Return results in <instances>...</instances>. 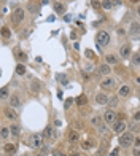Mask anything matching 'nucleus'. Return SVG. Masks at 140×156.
I'll use <instances>...</instances> for the list:
<instances>
[{
	"instance_id": "1",
	"label": "nucleus",
	"mask_w": 140,
	"mask_h": 156,
	"mask_svg": "<svg viewBox=\"0 0 140 156\" xmlns=\"http://www.w3.org/2000/svg\"><path fill=\"white\" fill-rule=\"evenodd\" d=\"M134 142H135V137H134V134L132 132H123L121 134V137H120V145L123 148H129L134 145Z\"/></svg>"
},
{
	"instance_id": "2",
	"label": "nucleus",
	"mask_w": 140,
	"mask_h": 156,
	"mask_svg": "<svg viewBox=\"0 0 140 156\" xmlns=\"http://www.w3.org/2000/svg\"><path fill=\"white\" fill-rule=\"evenodd\" d=\"M96 41H97V46H107L110 43V34L108 32H105V30H100V32H97L96 35Z\"/></svg>"
},
{
	"instance_id": "3",
	"label": "nucleus",
	"mask_w": 140,
	"mask_h": 156,
	"mask_svg": "<svg viewBox=\"0 0 140 156\" xmlns=\"http://www.w3.org/2000/svg\"><path fill=\"white\" fill-rule=\"evenodd\" d=\"M115 86H116V80L113 76H105L103 80L100 81V88L105 89V91H111Z\"/></svg>"
},
{
	"instance_id": "4",
	"label": "nucleus",
	"mask_w": 140,
	"mask_h": 156,
	"mask_svg": "<svg viewBox=\"0 0 140 156\" xmlns=\"http://www.w3.org/2000/svg\"><path fill=\"white\" fill-rule=\"evenodd\" d=\"M102 116H103V123H107V124H110V126H113V124L118 121V115H116V113L111 110V108L105 112Z\"/></svg>"
},
{
	"instance_id": "5",
	"label": "nucleus",
	"mask_w": 140,
	"mask_h": 156,
	"mask_svg": "<svg viewBox=\"0 0 140 156\" xmlns=\"http://www.w3.org/2000/svg\"><path fill=\"white\" fill-rule=\"evenodd\" d=\"M43 134H32L30 136V147L32 148H41L43 147Z\"/></svg>"
},
{
	"instance_id": "6",
	"label": "nucleus",
	"mask_w": 140,
	"mask_h": 156,
	"mask_svg": "<svg viewBox=\"0 0 140 156\" xmlns=\"http://www.w3.org/2000/svg\"><path fill=\"white\" fill-rule=\"evenodd\" d=\"M24 8H21V6H18V8H15L13 10V13H11V19H13V23L15 24H19L21 21H24Z\"/></svg>"
},
{
	"instance_id": "7",
	"label": "nucleus",
	"mask_w": 140,
	"mask_h": 156,
	"mask_svg": "<svg viewBox=\"0 0 140 156\" xmlns=\"http://www.w3.org/2000/svg\"><path fill=\"white\" fill-rule=\"evenodd\" d=\"M126 127H128V123L123 121V119H120V121H116V123L113 124V132H116V134H123V132L126 131Z\"/></svg>"
},
{
	"instance_id": "8",
	"label": "nucleus",
	"mask_w": 140,
	"mask_h": 156,
	"mask_svg": "<svg viewBox=\"0 0 140 156\" xmlns=\"http://www.w3.org/2000/svg\"><path fill=\"white\" fill-rule=\"evenodd\" d=\"M120 56L123 59H129L131 58V45L126 43V45H121L120 48Z\"/></svg>"
},
{
	"instance_id": "9",
	"label": "nucleus",
	"mask_w": 140,
	"mask_h": 156,
	"mask_svg": "<svg viewBox=\"0 0 140 156\" xmlns=\"http://www.w3.org/2000/svg\"><path fill=\"white\" fill-rule=\"evenodd\" d=\"M8 102H10V107L11 108H18L19 105H21V97L18 94H11L10 99H8Z\"/></svg>"
},
{
	"instance_id": "10",
	"label": "nucleus",
	"mask_w": 140,
	"mask_h": 156,
	"mask_svg": "<svg viewBox=\"0 0 140 156\" xmlns=\"http://www.w3.org/2000/svg\"><path fill=\"white\" fill-rule=\"evenodd\" d=\"M105 62H107L108 66H118L120 59H118V56H115V54H107L105 56Z\"/></svg>"
},
{
	"instance_id": "11",
	"label": "nucleus",
	"mask_w": 140,
	"mask_h": 156,
	"mask_svg": "<svg viewBox=\"0 0 140 156\" xmlns=\"http://www.w3.org/2000/svg\"><path fill=\"white\" fill-rule=\"evenodd\" d=\"M96 104H99V105H107V104H108V97L105 96L103 93L96 94Z\"/></svg>"
},
{
	"instance_id": "12",
	"label": "nucleus",
	"mask_w": 140,
	"mask_h": 156,
	"mask_svg": "<svg viewBox=\"0 0 140 156\" xmlns=\"http://www.w3.org/2000/svg\"><path fill=\"white\" fill-rule=\"evenodd\" d=\"M129 94H131V86H128V84H123L120 91H118V96L120 97H129Z\"/></svg>"
},
{
	"instance_id": "13",
	"label": "nucleus",
	"mask_w": 140,
	"mask_h": 156,
	"mask_svg": "<svg viewBox=\"0 0 140 156\" xmlns=\"http://www.w3.org/2000/svg\"><path fill=\"white\" fill-rule=\"evenodd\" d=\"M102 121H103V116H100V115H94V116H91V124L96 126V127H99V126L102 124Z\"/></svg>"
},
{
	"instance_id": "14",
	"label": "nucleus",
	"mask_w": 140,
	"mask_h": 156,
	"mask_svg": "<svg viewBox=\"0 0 140 156\" xmlns=\"http://www.w3.org/2000/svg\"><path fill=\"white\" fill-rule=\"evenodd\" d=\"M78 140H80V136H78V132H76V131H70L68 132V142H70V144H76Z\"/></svg>"
},
{
	"instance_id": "15",
	"label": "nucleus",
	"mask_w": 140,
	"mask_h": 156,
	"mask_svg": "<svg viewBox=\"0 0 140 156\" xmlns=\"http://www.w3.org/2000/svg\"><path fill=\"white\" fill-rule=\"evenodd\" d=\"M54 11L58 13V15H62V13L65 11V5L62 2H54Z\"/></svg>"
},
{
	"instance_id": "16",
	"label": "nucleus",
	"mask_w": 140,
	"mask_h": 156,
	"mask_svg": "<svg viewBox=\"0 0 140 156\" xmlns=\"http://www.w3.org/2000/svg\"><path fill=\"white\" fill-rule=\"evenodd\" d=\"M5 151L8 153V154L16 153V145H15V144H11V142H8V144H5Z\"/></svg>"
},
{
	"instance_id": "17",
	"label": "nucleus",
	"mask_w": 140,
	"mask_h": 156,
	"mask_svg": "<svg viewBox=\"0 0 140 156\" xmlns=\"http://www.w3.org/2000/svg\"><path fill=\"white\" fill-rule=\"evenodd\" d=\"M5 116L8 118V119H16V118H18V113H16L15 110H11V107H10V108L5 110Z\"/></svg>"
},
{
	"instance_id": "18",
	"label": "nucleus",
	"mask_w": 140,
	"mask_h": 156,
	"mask_svg": "<svg viewBox=\"0 0 140 156\" xmlns=\"http://www.w3.org/2000/svg\"><path fill=\"white\" fill-rule=\"evenodd\" d=\"M16 75H19V76L26 75V66H24L23 62H19L18 66H16Z\"/></svg>"
},
{
	"instance_id": "19",
	"label": "nucleus",
	"mask_w": 140,
	"mask_h": 156,
	"mask_svg": "<svg viewBox=\"0 0 140 156\" xmlns=\"http://www.w3.org/2000/svg\"><path fill=\"white\" fill-rule=\"evenodd\" d=\"M45 136H46L48 139H50V140H53V139L58 137V136H56V132H54L53 127H46V129H45Z\"/></svg>"
},
{
	"instance_id": "20",
	"label": "nucleus",
	"mask_w": 140,
	"mask_h": 156,
	"mask_svg": "<svg viewBox=\"0 0 140 156\" xmlns=\"http://www.w3.org/2000/svg\"><path fill=\"white\" fill-rule=\"evenodd\" d=\"M10 134H11L10 127H2V131H0V137H2V140H6Z\"/></svg>"
},
{
	"instance_id": "21",
	"label": "nucleus",
	"mask_w": 140,
	"mask_h": 156,
	"mask_svg": "<svg viewBox=\"0 0 140 156\" xmlns=\"http://www.w3.org/2000/svg\"><path fill=\"white\" fill-rule=\"evenodd\" d=\"M110 70H111V69H110L108 64H103V66L99 67V73H100V75H108V73H110Z\"/></svg>"
},
{
	"instance_id": "22",
	"label": "nucleus",
	"mask_w": 140,
	"mask_h": 156,
	"mask_svg": "<svg viewBox=\"0 0 140 156\" xmlns=\"http://www.w3.org/2000/svg\"><path fill=\"white\" fill-rule=\"evenodd\" d=\"M10 131H11V136H15V137H19V136H21V129H19L18 124H13V126L10 127Z\"/></svg>"
},
{
	"instance_id": "23",
	"label": "nucleus",
	"mask_w": 140,
	"mask_h": 156,
	"mask_svg": "<svg viewBox=\"0 0 140 156\" xmlns=\"http://www.w3.org/2000/svg\"><path fill=\"white\" fill-rule=\"evenodd\" d=\"M137 32H140V24H138V23H132V24H131V29H129V34L135 35Z\"/></svg>"
},
{
	"instance_id": "24",
	"label": "nucleus",
	"mask_w": 140,
	"mask_h": 156,
	"mask_svg": "<svg viewBox=\"0 0 140 156\" xmlns=\"http://www.w3.org/2000/svg\"><path fill=\"white\" fill-rule=\"evenodd\" d=\"M16 58H18L21 62H26V61H27V54L23 53L21 49H16Z\"/></svg>"
},
{
	"instance_id": "25",
	"label": "nucleus",
	"mask_w": 140,
	"mask_h": 156,
	"mask_svg": "<svg viewBox=\"0 0 140 156\" xmlns=\"http://www.w3.org/2000/svg\"><path fill=\"white\" fill-rule=\"evenodd\" d=\"M102 8L103 10H111L113 8V2H111V0H102Z\"/></svg>"
},
{
	"instance_id": "26",
	"label": "nucleus",
	"mask_w": 140,
	"mask_h": 156,
	"mask_svg": "<svg viewBox=\"0 0 140 156\" xmlns=\"http://www.w3.org/2000/svg\"><path fill=\"white\" fill-rule=\"evenodd\" d=\"M2 37H3L5 40L11 37V32H10V29H8V27H2Z\"/></svg>"
},
{
	"instance_id": "27",
	"label": "nucleus",
	"mask_w": 140,
	"mask_h": 156,
	"mask_svg": "<svg viewBox=\"0 0 140 156\" xmlns=\"http://www.w3.org/2000/svg\"><path fill=\"white\" fill-rule=\"evenodd\" d=\"M132 66H140V53H135L132 56Z\"/></svg>"
},
{
	"instance_id": "28",
	"label": "nucleus",
	"mask_w": 140,
	"mask_h": 156,
	"mask_svg": "<svg viewBox=\"0 0 140 156\" xmlns=\"http://www.w3.org/2000/svg\"><path fill=\"white\" fill-rule=\"evenodd\" d=\"M76 104H78V105H85V104H88L86 96H80V97H76Z\"/></svg>"
},
{
	"instance_id": "29",
	"label": "nucleus",
	"mask_w": 140,
	"mask_h": 156,
	"mask_svg": "<svg viewBox=\"0 0 140 156\" xmlns=\"http://www.w3.org/2000/svg\"><path fill=\"white\" fill-rule=\"evenodd\" d=\"M6 97H8V89L3 88V89H2V93H0V99H2V101H5Z\"/></svg>"
},
{
	"instance_id": "30",
	"label": "nucleus",
	"mask_w": 140,
	"mask_h": 156,
	"mask_svg": "<svg viewBox=\"0 0 140 156\" xmlns=\"http://www.w3.org/2000/svg\"><path fill=\"white\" fill-rule=\"evenodd\" d=\"M30 88H32V91H33V93H37V91L40 89V84H38L37 81H32V84H30Z\"/></svg>"
},
{
	"instance_id": "31",
	"label": "nucleus",
	"mask_w": 140,
	"mask_h": 156,
	"mask_svg": "<svg viewBox=\"0 0 140 156\" xmlns=\"http://www.w3.org/2000/svg\"><path fill=\"white\" fill-rule=\"evenodd\" d=\"M89 147H91V144H89L88 140H85V142H83V144H81V148H83V150H88Z\"/></svg>"
},
{
	"instance_id": "32",
	"label": "nucleus",
	"mask_w": 140,
	"mask_h": 156,
	"mask_svg": "<svg viewBox=\"0 0 140 156\" xmlns=\"http://www.w3.org/2000/svg\"><path fill=\"white\" fill-rule=\"evenodd\" d=\"M120 154V148H113V151L110 153V156H118Z\"/></svg>"
},
{
	"instance_id": "33",
	"label": "nucleus",
	"mask_w": 140,
	"mask_h": 156,
	"mask_svg": "<svg viewBox=\"0 0 140 156\" xmlns=\"http://www.w3.org/2000/svg\"><path fill=\"white\" fill-rule=\"evenodd\" d=\"M134 121H140V110L134 113Z\"/></svg>"
},
{
	"instance_id": "34",
	"label": "nucleus",
	"mask_w": 140,
	"mask_h": 156,
	"mask_svg": "<svg viewBox=\"0 0 140 156\" xmlns=\"http://www.w3.org/2000/svg\"><path fill=\"white\" fill-rule=\"evenodd\" d=\"M110 105H111V107H116V105H118V99H111Z\"/></svg>"
},
{
	"instance_id": "35",
	"label": "nucleus",
	"mask_w": 140,
	"mask_h": 156,
	"mask_svg": "<svg viewBox=\"0 0 140 156\" xmlns=\"http://www.w3.org/2000/svg\"><path fill=\"white\" fill-rule=\"evenodd\" d=\"M86 58H93V51H91V49L86 51Z\"/></svg>"
},
{
	"instance_id": "36",
	"label": "nucleus",
	"mask_w": 140,
	"mask_h": 156,
	"mask_svg": "<svg viewBox=\"0 0 140 156\" xmlns=\"http://www.w3.org/2000/svg\"><path fill=\"white\" fill-rule=\"evenodd\" d=\"M54 156H67V154H64L62 151H54Z\"/></svg>"
},
{
	"instance_id": "37",
	"label": "nucleus",
	"mask_w": 140,
	"mask_h": 156,
	"mask_svg": "<svg viewBox=\"0 0 140 156\" xmlns=\"http://www.w3.org/2000/svg\"><path fill=\"white\" fill-rule=\"evenodd\" d=\"M134 156H140V150H138V147L134 150Z\"/></svg>"
},
{
	"instance_id": "38",
	"label": "nucleus",
	"mask_w": 140,
	"mask_h": 156,
	"mask_svg": "<svg viewBox=\"0 0 140 156\" xmlns=\"http://www.w3.org/2000/svg\"><path fill=\"white\" fill-rule=\"evenodd\" d=\"M72 102H73V99H68V101H67V104H65V107L68 108V107H70V104H72Z\"/></svg>"
},
{
	"instance_id": "39",
	"label": "nucleus",
	"mask_w": 140,
	"mask_h": 156,
	"mask_svg": "<svg viewBox=\"0 0 140 156\" xmlns=\"http://www.w3.org/2000/svg\"><path fill=\"white\" fill-rule=\"evenodd\" d=\"M134 144H135L137 147H140V137H137V139H135V142H134Z\"/></svg>"
},
{
	"instance_id": "40",
	"label": "nucleus",
	"mask_w": 140,
	"mask_h": 156,
	"mask_svg": "<svg viewBox=\"0 0 140 156\" xmlns=\"http://www.w3.org/2000/svg\"><path fill=\"white\" fill-rule=\"evenodd\" d=\"M135 83H137V84H140V76H138V78H135Z\"/></svg>"
},
{
	"instance_id": "41",
	"label": "nucleus",
	"mask_w": 140,
	"mask_h": 156,
	"mask_svg": "<svg viewBox=\"0 0 140 156\" xmlns=\"http://www.w3.org/2000/svg\"><path fill=\"white\" fill-rule=\"evenodd\" d=\"M129 2H132V3H137V2H140V0H129Z\"/></svg>"
},
{
	"instance_id": "42",
	"label": "nucleus",
	"mask_w": 140,
	"mask_h": 156,
	"mask_svg": "<svg viewBox=\"0 0 140 156\" xmlns=\"http://www.w3.org/2000/svg\"><path fill=\"white\" fill-rule=\"evenodd\" d=\"M137 15L140 16V5H138V8H137Z\"/></svg>"
},
{
	"instance_id": "43",
	"label": "nucleus",
	"mask_w": 140,
	"mask_h": 156,
	"mask_svg": "<svg viewBox=\"0 0 140 156\" xmlns=\"http://www.w3.org/2000/svg\"><path fill=\"white\" fill-rule=\"evenodd\" d=\"M70 156H81V154H78V153H72V154H70Z\"/></svg>"
},
{
	"instance_id": "44",
	"label": "nucleus",
	"mask_w": 140,
	"mask_h": 156,
	"mask_svg": "<svg viewBox=\"0 0 140 156\" xmlns=\"http://www.w3.org/2000/svg\"><path fill=\"white\" fill-rule=\"evenodd\" d=\"M40 156H50V154H48V153H41Z\"/></svg>"
},
{
	"instance_id": "45",
	"label": "nucleus",
	"mask_w": 140,
	"mask_h": 156,
	"mask_svg": "<svg viewBox=\"0 0 140 156\" xmlns=\"http://www.w3.org/2000/svg\"><path fill=\"white\" fill-rule=\"evenodd\" d=\"M138 97H140V93H138Z\"/></svg>"
}]
</instances>
